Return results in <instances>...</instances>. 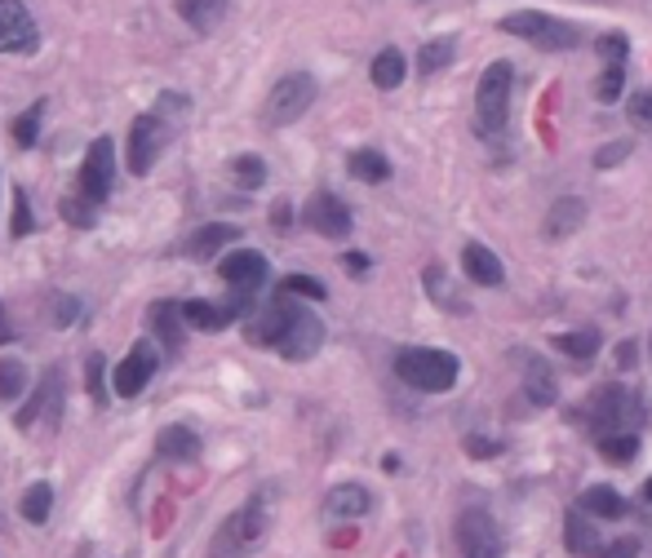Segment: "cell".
<instances>
[{"label":"cell","mask_w":652,"mask_h":558,"mask_svg":"<svg viewBox=\"0 0 652 558\" xmlns=\"http://www.w3.org/2000/svg\"><path fill=\"white\" fill-rule=\"evenodd\" d=\"M58 208H63V217L71 221V227H93V221H98V204H93V200H85L80 191H76V195H67Z\"/></svg>","instance_id":"8d00e7d4"},{"label":"cell","mask_w":652,"mask_h":558,"mask_svg":"<svg viewBox=\"0 0 652 558\" xmlns=\"http://www.w3.org/2000/svg\"><path fill=\"white\" fill-rule=\"evenodd\" d=\"M41 408H58V373H45V382H41V390H36V399L14 417L19 421V430H32L36 425V417H41Z\"/></svg>","instance_id":"4dcf8cb0"},{"label":"cell","mask_w":652,"mask_h":558,"mask_svg":"<svg viewBox=\"0 0 652 558\" xmlns=\"http://www.w3.org/2000/svg\"><path fill=\"white\" fill-rule=\"evenodd\" d=\"M14 338V328H10V319H5V306H0V342H10Z\"/></svg>","instance_id":"f5cc1de1"},{"label":"cell","mask_w":652,"mask_h":558,"mask_svg":"<svg viewBox=\"0 0 652 558\" xmlns=\"http://www.w3.org/2000/svg\"><path fill=\"white\" fill-rule=\"evenodd\" d=\"M102 364H106L102 355H89V360H85V386H89V395H93L98 403L106 399V395H102V377H106V368H102Z\"/></svg>","instance_id":"7bdbcfd3"},{"label":"cell","mask_w":652,"mask_h":558,"mask_svg":"<svg viewBox=\"0 0 652 558\" xmlns=\"http://www.w3.org/2000/svg\"><path fill=\"white\" fill-rule=\"evenodd\" d=\"M497 27H502L506 36H524V41H532L537 49H551V54L582 45V27H573V23H564V19H551V14H541V10H519V14L502 19Z\"/></svg>","instance_id":"277c9868"},{"label":"cell","mask_w":652,"mask_h":558,"mask_svg":"<svg viewBox=\"0 0 652 558\" xmlns=\"http://www.w3.org/2000/svg\"><path fill=\"white\" fill-rule=\"evenodd\" d=\"M71 315H76V301H58V306H54V319H58V323H67Z\"/></svg>","instance_id":"f907efd6"},{"label":"cell","mask_w":652,"mask_h":558,"mask_svg":"<svg viewBox=\"0 0 652 558\" xmlns=\"http://www.w3.org/2000/svg\"><path fill=\"white\" fill-rule=\"evenodd\" d=\"M27 390V368L23 360H0V399H19Z\"/></svg>","instance_id":"d590c367"},{"label":"cell","mask_w":652,"mask_h":558,"mask_svg":"<svg viewBox=\"0 0 652 558\" xmlns=\"http://www.w3.org/2000/svg\"><path fill=\"white\" fill-rule=\"evenodd\" d=\"M621 89H626V67H621V62H608V71H604L599 84H595V98H599V102H617Z\"/></svg>","instance_id":"f35d334b"},{"label":"cell","mask_w":652,"mask_h":558,"mask_svg":"<svg viewBox=\"0 0 652 558\" xmlns=\"http://www.w3.org/2000/svg\"><path fill=\"white\" fill-rule=\"evenodd\" d=\"M236 240H240V227H232V221H209V227H200V231L187 240V258L204 262V258H213L217 249H227V244H236Z\"/></svg>","instance_id":"e0dca14e"},{"label":"cell","mask_w":652,"mask_h":558,"mask_svg":"<svg viewBox=\"0 0 652 558\" xmlns=\"http://www.w3.org/2000/svg\"><path fill=\"white\" fill-rule=\"evenodd\" d=\"M595 558H639V540H634V536H621V540H612V545H599Z\"/></svg>","instance_id":"7dc6e473"},{"label":"cell","mask_w":652,"mask_h":558,"mask_svg":"<svg viewBox=\"0 0 652 558\" xmlns=\"http://www.w3.org/2000/svg\"><path fill=\"white\" fill-rule=\"evenodd\" d=\"M315 93H319V84L306 71H293V76L276 80V89L267 93V106H262V121L271 129H284V125L302 121L306 111H311V102H315Z\"/></svg>","instance_id":"5b68a950"},{"label":"cell","mask_w":652,"mask_h":558,"mask_svg":"<svg viewBox=\"0 0 652 558\" xmlns=\"http://www.w3.org/2000/svg\"><path fill=\"white\" fill-rule=\"evenodd\" d=\"M112 182H116V143L112 138H98L89 151H85V164H80V195L102 204L112 195Z\"/></svg>","instance_id":"ba28073f"},{"label":"cell","mask_w":652,"mask_h":558,"mask_svg":"<svg viewBox=\"0 0 652 558\" xmlns=\"http://www.w3.org/2000/svg\"><path fill=\"white\" fill-rule=\"evenodd\" d=\"M599 453H604L608 462H630V457L639 453V439H634L630 430H617V434H604V439H599Z\"/></svg>","instance_id":"e575fe53"},{"label":"cell","mask_w":652,"mask_h":558,"mask_svg":"<svg viewBox=\"0 0 652 558\" xmlns=\"http://www.w3.org/2000/svg\"><path fill=\"white\" fill-rule=\"evenodd\" d=\"M182 315H187V323H195L204 332H223L236 323L232 306H213V301H182Z\"/></svg>","instance_id":"484cf974"},{"label":"cell","mask_w":652,"mask_h":558,"mask_svg":"<svg viewBox=\"0 0 652 558\" xmlns=\"http://www.w3.org/2000/svg\"><path fill=\"white\" fill-rule=\"evenodd\" d=\"M586 221V200H577V195H564V200H555L551 208H547V236L551 240H564V236H573L577 227Z\"/></svg>","instance_id":"ffe728a7"},{"label":"cell","mask_w":652,"mask_h":558,"mask_svg":"<svg viewBox=\"0 0 652 558\" xmlns=\"http://www.w3.org/2000/svg\"><path fill=\"white\" fill-rule=\"evenodd\" d=\"M502 448H506V443H502V439H488V434H466V439H462V453H466V457H480V462L497 457Z\"/></svg>","instance_id":"60d3db41"},{"label":"cell","mask_w":652,"mask_h":558,"mask_svg":"<svg viewBox=\"0 0 652 558\" xmlns=\"http://www.w3.org/2000/svg\"><path fill=\"white\" fill-rule=\"evenodd\" d=\"M271 221H276L280 231H289V227H293V221H289V204H276V208H271Z\"/></svg>","instance_id":"c3c4849f"},{"label":"cell","mask_w":652,"mask_h":558,"mask_svg":"<svg viewBox=\"0 0 652 558\" xmlns=\"http://www.w3.org/2000/svg\"><path fill=\"white\" fill-rule=\"evenodd\" d=\"M421 284H426V293H430L435 306H445V310H453V315H466V301L458 297V288H453V280L445 275V266H426Z\"/></svg>","instance_id":"4316f807"},{"label":"cell","mask_w":652,"mask_h":558,"mask_svg":"<svg viewBox=\"0 0 652 558\" xmlns=\"http://www.w3.org/2000/svg\"><path fill=\"white\" fill-rule=\"evenodd\" d=\"M458 545H462V558H502V532H497L493 514L471 505L458 519Z\"/></svg>","instance_id":"30bf717a"},{"label":"cell","mask_w":652,"mask_h":558,"mask_svg":"<svg viewBox=\"0 0 652 558\" xmlns=\"http://www.w3.org/2000/svg\"><path fill=\"white\" fill-rule=\"evenodd\" d=\"M280 288L293 293V297H311V301H324V297H329V288H324L315 275H289Z\"/></svg>","instance_id":"ab89813d"},{"label":"cell","mask_w":652,"mask_h":558,"mask_svg":"<svg viewBox=\"0 0 652 558\" xmlns=\"http://www.w3.org/2000/svg\"><path fill=\"white\" fill-rule=\"evenodd\" d=\"M182 301H156L151 310H147V323H151V332L169 346V351H178L182 346Z\"/></svg>","instance_id":"44dd1931"},{"label":"cell","mask_w":652,"mask_h":558,"mask_svg":"<svg viewBox=\"0 0 652 558\" xmlns=\"http://www.w3.org/2000/svg\"><path fill=\"white\" fill-rule=\"evenodd\" d=\"M324 505H329V514H338V519H360V514H369L373 497L360 483H338V488H329Z\"/></svg>","instance_id":"7402d4cb"},{"label":"cell","mask_w":652,"mask_h":558,"mask_svg":"<svg viewBox=\"0 0 652 558\" xmlns=\"http://www.w3.org/2000/svg\"><path fill=\"white\" fill-rule=\"evenodd\" d=\"M324 346V323L311 315V310H293V319H289V328H284V338H280V355L284 360H293V364H302V360H311L315 351Z\"/></svg>","instance_id":"4fadbf2b"},{"label":"cell","mask_w":652,"mask_h":558,"mask_svg":"<svg viewBox=\"0 0 652 558\" xmlns=\"http://www.w3.org/2000/svg\"><path fill=\"white\" fill-rule=\"evenodd\" d=\"M156 368H160L156 346H151V342H134V346H130V355L116 364V395H121V399L143 395V390H147V382L156 377Z\"/></svg>","instance_id":"7c38bea8"},{"label":"cell","mask_w":652,"mask_h":558,"mask_svg":"<svg viewBox=\"0 0 652 558\" xmlns=\"http://www.w3.org/2000/svg\"><path fill=\"white\" fill-rule=\"evenodd\" d=\"M617 360H621V368H630V364H634V346L621 342V346H617Z\"/></svg>","instance_id":"816d5d0a"},{"label":"cell","mask_w":652,"mask_h":558,"mask_svg":"<svg viewBox=\"0 0 652 558\" xmlns=\"http://www.w3.org/2000/svg\"><path fill=\"white\" fill-rule=\"evenodd\" d=\"M630 121L639 129H652V89H643V93L630 98Z\"/></svg>","instance_id":"f6af8a7d"},{"label":"cell","mask_w":652,"mask_h":558,"mask_svg":"<svg viewBox=\"0 0 652 558\" xmlns=\"http://www.w3.org/2000/svg\"><path fill=\"white\" fill-rule=\"evenodd\" d=\"M232 173H236V182H240L245 191H258V186L267 182V164H262L258 156H240V160H232Z\"/></svg>","instance_id":"74e56055"},{"label":"cell","mask_w":652,"mask_h":558,"mask_svg":"<svg viewBox=\"0 0 652 558\" xmlns=\"http://www.w3.org/2000/svg\"><path fill=\"white\" fill-rule=\"evenodd\" d=\"M404 71H408V67H404V54H400V49H382V54L373 58V71H369V76H373L378 89H400V84H404Z\"/></svg>","instance_id":"f546056e"},{"label":"cell","mask_w":652,"mask_h":558,"mask_svg":"<svg viewBox=\"0 0 652 558\" xmlns=\"http://www.w3.org/2000/svg\"><path fill=\"white\" fill-rule=\"evenodd\" d=\"M586 421H591V430L604 439V434H617V430H626V425L634 430V425L643 421V408L634 403L630 390H621V386H599V390L591 395Z\"/></svg>","instance_id":"8992f818"},{"label":"cell","mask_w":652,"mask_h":558,"mask_svg":"<svg viewBox=\"0 0 652 558\" xmlns=\"http://www.w3.org/2000/svg\"><path fill=\"white\" fill-rule=\"evenodd\" d=\"M302 217H306V227L315 231V236H324V240H347L351 236V208L334 195V191H315L311 200H306V208H302Z\"/></svg>","instance_id":"9c48e42d"},{"label":"cell","mask_w":652,"mask_h":558,"mask_svg":"<svg viewBox=\"0 0 652 558\" xmlns=\"http://www.w3.org/2000/svg\"><path fill=\"white\" fill-rule=\"evenodd\" d=\"M599 58L604 62H626V54H630V41L621 36V32H608V36H599Z\"/></svg>","instance_id":"b9f144b4"},{"label":"cell","mask_w":652,"mask_h":558,"mask_svg":"<svg viewBox=\"0 0 652 558\" xmlns=\"http://www.w3.org/2000/svg\"><path fill=\"white\" fill-rule=\"evenodd\" d=\"M19 510H23L27 523H45L49 510H54V488H49V483H32V488L23 492V505H19Z\"/></svg>","instance_id":"1f68e13d"},{"label":"cell","mask_w":652,"mask_h":558,"mask_svg":"<svg viewBox=\"0 0 652 558\" xmlns=\"http://www.w3.org/2000/svg\"><path fill=\"white\" fill-rule=\"evenodd\" d=\"M165 138H169V129H165V121H160V111H147V116H138V121L130 125V151H125V164H130L134 178L151 173V164H156Z\"/></svg>","instance_id":"52a82bcc"},{"label":"cell","mask_w":652,"mask_h":558,"mask_svg":"<svg viewBox=\"0 0 652 558\" xmlns=\"http://www.w3.org/2000/svg\"><path fill=\"white\" fill-rule=\"evenodd\" d=\"M599 332L595 328H577V332H560L555 338V351H564L569 360H577V364H591L595 355H599Z\"/></svg>","instance_id":"83f0119b"},{"label":"cell","mask_w":652,"mask_h":558,"mask_svg":"<svg viewBox=\"0 0 652 558\" xmlns=\"http://www.w3.org/2000/svg\"><path fill=\"white\" fill-rule=\"evenodd\" d=\"M227 5H232V0H178V19H182L191 32L209 36L217 23L227 19Z\"/></svg>","instance_id":"ac0fdd59"},{"label":"cell","mask_w":652,"mask_h":558,"mask_svg":"<svg viewBox=\"0 0 652 558\" xmlns=\"http://www.w3.org/2000/svg\"><path fill=\"white\" fill-rule=\"evenodd\" d=\"M41 116H45V98L32 102L23 116L14 121V143H19V147H36V138H41Z\"/></svg>","instance_id":"836d02e7"},{"label":"cell","mask_w":652,"mask_h":558,"mask_svg":"<svg viewBox=\"0 0 652 558\" xmlns=\"http://www.w3.org/2000/svg\"><path fill=\"white\" fill-rule=\"evenodd\" d=\"M41 45V27L23 0H0V54H32Z\"/></svg>","instance_id":"8fae6325"},{"label":"cell","mask_w":652,"mask_h":558,"mask_svg":"<svg viewBox=\"0 0 652 558\" xmlns=\"http://www.w3.org/2000/svg\"><path fill=\"white\" fill-rule=\"evenodd\" d=\"M643 501H652V479H648V483H643Z\"/></svg>","instance_id":"db71d44e"},{"label":"cell","mask_w":652,"mask_h":558,"mask_svg":"<svg viewBox=\"0 0 652 558\" xmlns=\"http://www.w3.org/2000/svg\"><path fill=\"white\" fill-rule=\"evenodd\" d=\"M626 156H630V143H608V147L595 151V169H612V164H621Z\"/></svg>","instance_id":"bcb514c9"},{"label":"cell","mask_w":652,"mask_h":558,"mask_svg":"<svg viewBox=\"0 0 652 558\" xmlns=\"http://www.w3.org/2000/svg\"><path fill=\"white\" fill-rule=\"evenodd\" d=\"M36 227V221H32V204H27V191H14V236L23 240L27 231Z\"/></svg>","instance_id":"ee69618b"},{"label":"cell","mask_w":652,"mask_h":558,"mask_svg":"<svg viewBox=\"0 0 652 558\" xmlns=\"http://www.w3.org/2000/svg\"><path fill=\"white\" fill-rule=\"evenodd\" d=\"M395 373L400 382H408L413 390H426V395H440V390H453L458 386V355L453 351H435V346H413V351H400L395 355Z\"/></svg>","instance_id":"7a4b0ae2"},{"label":"cell","mask_w":652,"mask_h":558,"mask_svg":"<svg viewBox=\"0 0 652 558\" xmlns=\"http://www.w3.org/2000/svg\"><path fill=\"white\" fill-rule=\"evenodd\" d=\"M267 527H271V514H267L262 497H254L249 505H240L236 514L223 519V527L213 532V545L204 558H249L267 540Z\"/></svg>","instance_id":"6da1fadb"},{"label":"cell","mask_w":652,"mask_h":558,"mask_svg":"<svg viewBox=\"0 0 652 558\" xmlns=\"http://www.w3.org/2000/svg\"><path fill=\"white\" fill-rule=\"evenodd\" d=\"M577 505H582L586 514H595V519H621V514H626V497H621L617 488H608V483L586 488V492L577 497Z\"/></svg>","instance_id":"cb8c5ba5"},{"label":"cell","mask_w":652,"mask_h":558,"mask_svg":"<svg viewBox=\"0 0 652 558\" xmlns=\"http://www.w3.org/2000/svg\"><path fill=\"white\" fill-rule=\"evenodd\" d=\"M293 310H297V301H293V293H276V301L262 310V315H254L249 319V342L254 346H280V338H284V328H289V319H293Z\"/></svg>","instance_id":"5bb4252c"},{"label":"cell","mask_w":652,"mask_h":558,"mask_svg":"<svg viewBox=\"0 0 652 558\" xmlns=\"http://www.w3.org/2000/svg\"><path fill=\"white\" fill-rule=\"evenodd\" d=\"M510 62H488L484 76H480V89H475V129L484 138H497L506 129V116H510Z\"/></svg>","instance_id":"3957f363"},{"label":"cell","mask_w":652,"mask_h":558,"mask_svg":"<svg viewBox=\"0 0 652 558\" xmlns=\"http://www.w3.org/2000/svg\"><path fill=\"white\" fill-rule=\"evenodd\" d=\"M564 545H569L573 554H582V558L599 554V536H595V527H591V519H586L582 505L569 510V519H564Z\"/></svg>","instance_id":"d4e9b609"},{"label":"cell","mask_w":652,"mask_h":558,"mask_svg":"<svg viewBox=\"0 0 652 558\" xmlns=\"http://www.w3.org/2000/svg\"><path fill=\"white\" fill-rule=\"evenodd\" d=\"M524 399H528L532 408H551V403L560 399V382H555V373H551V368H541V364H528V368H524Z\"/></svg>","instance_id":"603a6c76"},{"label":"cell","mask_w":652,"mask_h":558,"mask_svg":"<svg viewBox=\"0 0 652 558\" xmlns=\"http://www.w3.org/2000/svg\"><path fill=\"white\" fill-rule=\"evenodd\" d=\"M449 62H453V41H449V36H440V41H426V45H421L417 71H421V76H435V71L449 67Z\"/></svg>","instance_id":"d6a6232c"},{"label":"cell","mask_w":652,"mask_h":558,"mask_svg":"<svg viewBox=\"0 0 652 558\" xmlns=\"http://www.w3.org/2000/svg\"><path fill=\"white\" fill-rule=\"evenodd\" d=\"M347 271H351V275H364V271H369V258H364V253H347Z\"/></svg>","instance_id":"681fc988"},{"label":"cell","mask_w":652,"mask_h":558,"mask_svg":"<svg viewBox=\"0 0 652 558\" xmlns=\"http://www.w3.org/2000/svg\"><path fill=\"white\" fill-rule=\"evenodd\" d=\"M462 271H466L471 284H480V288H497V284L506 280L502 258H497L488 244H480V240H471V244L462 249Z\"/></svg>","instance_id":"2e32d148"},{"label":"cell","mask_w":652,"mask_h":558,"mask_svg":"<svg viewBox=\"0 0 652 558\" xmlns=\"http://www.w3.org/2000/svg\"><path fill=\"white\" fill-rule=\"evenodd\" d=\"M156 453H160L165 462H195V457H200V434L187 430V425H165V430L156 434Z\"/></svg>","instance_id":"d6986e66"},{"label":"cell","mask_w":652,"mask_h":558,"mask_svg":"<svg viewBox=\"0 0 652 558\" xmlns=\"http://www.w3.org/2000/svg\"><path fill=\"white\" fill-rule=\"evenodd\" d=\"M217 275H223L232 288H245V293H258L267 284V258L258 249H240L232 258H223V266H217Z\"/></svg>","instance_id":"9a60e30c"},{"label":"cell","mask_w":652,"mask_h":558,"mask_svg":"<svg viewBox=\"0 0 652 558\" xmlns=\"http://www.w3.org/2000/svg\"><path fill=\"white\" fill-rule=\"evenodd\" d=\"M347 169H351V178H360V182H386L391 178V160L382 156V151H351V160H347Z\"/></svg>","instance_id":"f1b7e54d"}]
</instances>
